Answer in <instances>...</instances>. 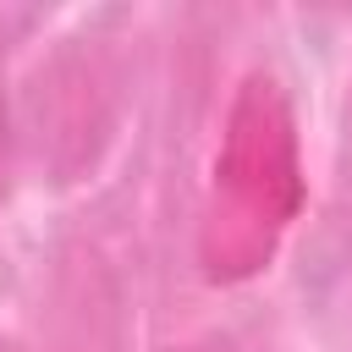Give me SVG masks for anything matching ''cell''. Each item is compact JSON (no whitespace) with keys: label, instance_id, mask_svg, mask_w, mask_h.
Returning <instances> with one entry per match:
<instances>
[{"label":"cell","instance_id":"6da1fadb","mask_svg":"<svg viewBox=\"0 0 352 352\" xmlns=\"http://www.w3.org/2000/svg\"><path fill=\"white\" fill-rule=\"evenodd\" d=\"M0 176H6V116H0Z\"/></svg>","mask_w":352,"mask_h":352}]
</instances>
